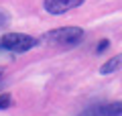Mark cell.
<instances>
[{"label":"cell","instance_id":"2","mask_svg":"<svg viewBox=\"0 0 122 116\" xmlns=\"http://www.w3.org/2000/svg\"><path fill=\"white\" fill-rule=\"evenodd\" d=\"M0 45L6 51L25 53V51H29V49H33L37 45V39H33L30 35H25V33H6L4 37L0 39Z\"/></svg>","mask_w":122,"mask_h":116},{"label":"cell","instance_id":"1","mask_svg":"<svg viewBox=\"0 0 122 116\" xmlns=\"http://www.w3.org/2000/svg\"><path fill=\"white\" fill-rule=\"evenodd\" d=\"M83 37V31L79 26H61V29H53L49 33L43 35L45 41L53 45H63V47H71V45H77Z\"/></svg>","mask_w":122,"mask_h":116},{"label":"cell","instance_id":"3","mask_svg":"<svg viewBox=\"0 0 122 116\" xmlns=\"http://www.w3.org/2000/svg\"><path fill=\"white\" fill-rule=\"evenodd\" d=\"M86 0H45V10L49 14H65L67 10L81 6Z\"/></svg>","mask_w":122,"mask_h":116},{"label":"cell","instance_id":"4","mask_svg":"<svg viewBox=\"0 0 122 116\" xmlns=\"http://www.w3.org/2000/svg\"><path fill=\"white\" fill-rule=\"evenodd\" d=\"M120 67H122V53H120V55H116V57H110V59L100 67V73H102V75H108V73L118 71Z\"/></svg>","mask_w":122,"mask_h":116},{"label":"cell","instance_id":"5","mask_svg":"<svg viewBox=\"0 0 122 116\" xmlns=\"http://www.w3.org/2000/svg\"><path fill=\"white\" fill-rule=\"evenodd\" d=\"M102 114L104 116H122V102L102 104Z\"/></svg>","mask_w":122,"mask_h":116},{"label":"cell","instance_id":"6","mask_svg":"<svg viewBox=\"0 0 122 116\" xmlns=\"http://www.w3.org/2000/svg\"><path fill=\"white\" fill-rule=\"evenodd\" d=\"M77 116H104L102 114V104H94V106H87L86 110L81 112V114Z\"/></svg>","mask_w":122,"mask_h":116},{"label":"cell","instance_id":"9","mask_svg":"<svg viewBox=\"0 0 122 116\" xmlns=\"http://www.w3.org/2000/svg\"><path fill=\"white\" fill-rule=\"evenodd\" d=\"M8 21H10L8 12H6V10H2V8H0V26H6V25H8Z\"/></svg>","mask_w":122,"mask_h":116},{"label":"cell","instance_id":"8","mask_svg":"<svg viewBox=\"0 0 122 116\" xmlns=\"http://www.w3.org/2000/svg\"><path fill=\"white\" fill-rule=\"evenodd\" d=\"M108 47H110V41H108V39H102V41H100V45L96 47V53L100 55V53H104Z\"/></svg>","mask_w":122,"mask_h":116},{"label":"cell","instance_id":"11","mask_svg":"<svg viewBox=\"0 0 122 116\" xmlns=\"http://www.w3.org/2000/svg\"><path fill=\"white\" fill-rule=\"evenodd\" d=\"M0 73H2V71H0Z\"/></svg>","mask_w":122,"mask_h":116},{"label":"cell","instance_id":"7","mask_svg":"<svg viewBox=\"0 0 122 116\" xmlns=\"http://www.w3.org/2000/svg\"><path fill=\"white\" fill-rule=\"evenodd\" d=\"M10 102H12L10 94H0V110H6L10 106Z\"/></svg>","mask_w":122,"mask_h":116},{"label":"cell","instance_id":"10","mask_svg":"<svg viewBox=\"0 0 122 116\" xmlns=\"http://www.w3.org/2000/svg\"><path fill=\"white\" fill-rule=\"evenodd\" d=\"M0 49H2V45H0Z\"/></svg>","mask_w":122,"mask_h":116}]
</instances>
